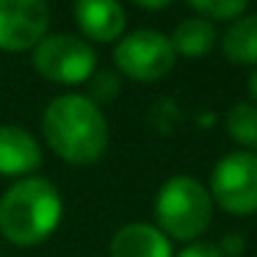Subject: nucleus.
I'll return each instance as SVG.
<instances>
[{
    "instance_id": "obj_1",
    "label": "nucleus",
    "mask_w": 257,
    "mask_h": 257,
    "mask_svg": "<svg viewBox=\"0 0 257 257\" xmlns=\"http://www.w3.org/2000/svg\"><path fill=\"white\" fill-rule=\"evenodd\" d=\"M42 130L61 161L72 166H89L105 152L108 124L94 100L83 94H61L45 108Z\"/></svg>"
},
{
    "instance_id": "obj_2",
    "label": "nucleus",
    "mask_w": 257,
    "mask_h": 257,
    "mask_svg": "<svg viewBox=\"0 0 257 257\" xmlns=\"http://www.w3.org/2000/svg\"><path fill=\"white\" fill-rule=\"evenodd\" d=\"M61 221V194L42 177L20 180L0 196V232L17 246L42 243Z\"/></svg>"
},
{
    "instance_id": "obj_3",
    "label": "nucleus",
    "mask_w": 257,
    "mask_h": 257,
    "mask_svg": "<svg viewBox=\"0 0 257 257\" xmlns=\"http://www.w3.org/2000/svg\"><path fill=\"white\" fill-rule=\"evenodd\" d=\"M158 229L174 240H196L213 218L210 191L188 174L169 177L155 199Z\"/></svg>"
},
{
    "instance_id": "obj_4",
    "label": "nucleus",
    "mask_w": 257,
    "mask_h": 257,
    "mask_svg": "<svg viewBox=\"0 0 257 257\" xmlns=\"http://www.w3.org/2000/svg\"><path fill=\"white\" fill-rule=\"evenodd\" d=\"M210 199L229 216L257 213V152H229L210 174Z\"/></svg>"
},
{
    "instance_id": "obj_5",
    "label": "nucleus",
    "mask_w": 257,
    "mask_h": 257,
    "mask_svg": "<svg viewBox=\"0 0 257 257\" xmlns=\"http://www.w3.org/2000/svg\"><path fill=\"white\" fill-rule=\"evenodd\" d=\"M34 67L45 80L61 86L83 83L94 75L97 67V53L91 45L69 34H53L36 45L34 50Z\"/></svg>"
},
{
    "instance_id": "obj_6",
    "label": "nucleus",
    "mask_w": 257,
    "mask_h": 257,
    "mask_svg": "<svg viewBox=\"0 0 257 257\" xmlns=\"http://www.w3.org/2000/svg\"><path fill=\"white\" fill-rule=\"evenodd\" d=\"M174 58L177 53L172 47V39L152 28H141L122 36L113 50V64L119 67V72L141 83H152L169 75L174 67Z\"/></svg>"
},
{
    "instance_id": "obj_7",
    "label": "nucleus",
    "mask_w": 257,
    "mask_h": 257,
    "mask_svg": "<svg viewBox=\"0 0 257 257\" xmlns=\"http://www.w3.org/2000/svg\"><path fill=\"white\" fill-rule=\"evenodd\" d=\"M47 0H0V50H31L47 36Z\"/></svg>"
},
{
    "instance_id": "obj_8",
    "label": "nucleus",
    "mask_w": 257,
    "mask_h": 257,
    "mask_svg": "<svg viewBox=\"0 0 257 257\" xmlns=\"http://www.w3.org/2000/svg\"><path fill=\"white\" fill-rule=\"evenodd\" d=\"M75 23L89 39L116 42L124 34V9L119 0H78L75 3Z\"/></svg>"
},
{
    "instance_id": "obj_9",
    "label": "nucleus",
    "mask_w": 257,
    "mask_h": 257,
    "mask_svg": "<svg viewBox=\"0 0 257 257\" xmlns=\"http://www.w3.org/2000/svg\"><path fill=\"white\" fill-rule=\"evenodd\" d=\"M42 163V150L31 133L23 127H0V174L9 177H20V174H31L39 169Z\"/></svg>"
},
{
    "instance_id": "obj_10",
    "label": "nucleus",
    "mask_w": 257,
    "mask_h": 257,
    "mask_svg": "<svg viewBox=\"0 0 257 257\" xmlns=\"http://www.w3.org/2000/svg\"><path fill=\"white\" fill-rule=\"evenodd\" d=\"M111 257H172V243L158 227L136 221L111 238Z\"/></svg>"
},
{
    "instance_id": "obj_11",
    "label": "nucleus",
    "mask_w": 257,
    "mask_h": 257,
    "mask_svg": "<svg viewBox=\"0 0 257 257\" xmlns=\"http://www.w3.org/2000/svg\"><path fill=\"white\" fill-rule=\"evenodd\" d=\"M221 50L227 61L240 67H257V14H243L224 31Z\"/></svg>"
},
{
    "instance_id": "obj_12",
    "label": "nucleus",
    "mask_w": 257,
    "mask_h": 257,
    "mask_svg": "<svg viewBox=\"0 0 257 257\" xmlns=\"http://www.w3.org/2000/svg\"><path fill=\"white\" fill-rule=\"evenodd\" d=\"M216 45V25L205 17H188L174 28L172 47L177 56L185 58H202Z\"/></svg>"
},
{
    "instance_id": "obj_13",
    "label": "nucleus",
    "mask_w": 257,
    "mask_h": 257,
    "mask_svg": "<svg viewBox=\"0 0 257 257\" xmlns=\"http://www.w3.org/2000/svg\"><path fill=\"white\" fill-rule=\"evenodd\" d=\"M227 133L246 152H257V105L235 102L227 113Z\"/></svg>"
},
{
    "instance_id": "obj_14",
    "label": "nucleus",
    "mask_w": 257,
    "mask_h": 257,
    "mask_svg": "<svg viewBox=\"0 0 257 257\" xmlns=\"http://www.w3.org/2000/svg\"><path fill=\"white\" fill-rule=\"evenodd\" d=\"M188 6L205 20H238L243 17L249 0H188Z\"/></svg>"
},
{
    "instance_id": "obj_15",
    "label": "nucleus",
    "mask_w": 257,
    "mask_h": 257,
    "mask_svg": "<svg viewBox=\"0 0 257 257\" xmlns=\"http://www.w3.org/2000/svg\"><path fill=\"white\" fill-rule=\"evenodd\" d=\"M91 86H94V94L100 97V100H113V94L119 91V83H116V78H113L111 72H100Z\"/></svg>"
},
{
    "instance_id": "obj_16",
    "label": "nucleus",
    "mask_w": 257,
    "mask_h": 257,
    "mask_svg": "<svg viewBox=\"0 0 257 257\" xmlns=\"http://www.w3.org/2000/svg\"><path fill=\"white\" fill-rule=\"evenodd\" d=\"M177 257H224L221 251H218V246H213V243H191V246H185L183 251H180Z\"/></svg>"
},
{
    "instance_id": "obj_17",
    "label": "nucleus",
    "mask_w": 257,
    "mask_h": 257,
    "mask_svg": "<svg viewBox=\"0 0 257 257\" xmlns=\"http://www.w3.org/2000/svg\"><path fill=\"white\" fill-rule=\"evenodd\" d=\"M240 249H243V238H238V235H229V238L227 240H224V246H221V249H218V251H221V254H224V251H227V254H240Z\"/></svg>"
},
{
    "instance_id": "obj_18",
    "label": "nucleus",
    "mask_w": 257,
    "mask_h": 257,
    "mask_svg": "<svg viewBox=\"0 0 257 257\" xmlns=\"http://www.w3.org/2000/svg\"><path fill=\"white\" fill-rule=\"evenodd\" d=\"M133 3L144 12H161V9L172 6V0H133Z\"/></svg>"
},
{
    "instance_id": "obj_19",
    "label": "nucleus",
    "mask_w": 257,
    "mask_h": 257,
    "mask_svg": "<svg viewBox=\"0 0 257 257\" xmlns=\"http://www.w3.org/2000/svg\"><path fill=\"white\" fill-rule=\"evenodd\" d=\"M249 94H251V100L257 102V69L249 75Z\"/></svg>"
}]
</instances>
